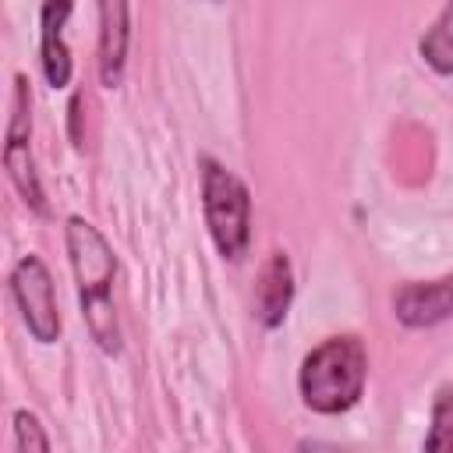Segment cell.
I'll return each mask as SVG.
<instances>
[{"label":"cell","instance_id":"obj_7","mask_svg":"<svg viewBox=\"0 0 453 453\" xmlns=\"http://www.w3.org/2000/svg\"><path fill=\"white\" fill-rule=\"evenodd\" d=\"M251 301H255V319L265 329H276L287 322L290 304H294V265L283 248H273L265 262L258 265Z\"/></svg>","mask_w":453,"mask_h":453},{"label":"cell","instance_id":"obj_12","mask_svg":"<svg viewBox=\"0 0 453 453\" xmlns=\"http://www.w3.org/2000/svg\"><path fill=\"white\" fill-rule=\"evenodd\" d=\"M11 425H14V446L21 449V453H50V435L42 432V425H39V418L28 411V407H18L14 414H11Z\"/></svg>","mask_w":453,"mask_h":453},{"label":"cell","instance_id":"obj_10","mask_svg":"<svg viewBox=\"0 0 453 453\" xmlns=\"http://www.w3.org/2000/svg\"><path fill=\"white\" fill-rule=\"evenodd\" d=\"M418 57L439 74V78H453V0L442 4L439 18L425 28V35L418 39Z\"/></svg>","mask_w":453,"mask_h":453},{"label":"cell","instance_id":"obj_9","mask_svg":"<svg viewBox=\"0 0 453 453\" xmlns=\"http://www.w3.org/2000/svg\"><path fill=\"white\" fill-rule=\"evenodd\" d=\"M127 42H131V4L99 0V81L103 88L124 85Z\"/></svg>","mask_w":453,"mask_h":453},{"label":"cell","instance_id":"obj_11","mask_svg":"<svg viewBox=\"0 0 453 453\" xmlns=\"http://www.w3.org/2000/svg\"><path fill=\"white\" fill-rule=\"evenodd\" d=\"M425 449H453V382L439 386L432 396Z\"/></svg>","mask_w":453,"mask_h":453},{"label":"cell","instance_id":"obj_4","mask_svg":"<svg viewBox=\"0 0 453 453\" xmlns=\"http://www.w3.org/2000/svg\"><path fill=\"white\" fill-rule=\"evenodd\" d=\"M4 170L14 184V191L21 195V202L35 212L46 216V191L42 180L35 173V159H32V92H28V78L14 74V99H11V120H7V142H4Z\"/></svg>","mask_w":453,"mask_h":453},{"label":"cell","instance_id":"obj_8","mask_svg":"<svg viewBox=\"0 0 453 453\" xmlns=\"http://www.w3.org/2000/svg\"><path fill=\"white\" fill-rule=\"evenodd\" d=\"M71 11H74V0H42L39 7V64H42V78L50 88H67L74 74L71 46L64 39Z\"/></svg>","mask_w":453,"mask_h":453},{"label":"cell","instance_id":"obj_6","mask_svg":"<svg viewBox=\"0 0 453 453\" xmlns=\"http://www.w3.org/2000/svg\"><path fill=\"white\" fill-rule=\"evenodd\" d=\"M393 315L407 329H432L453 315V273L435 280H407L393 290Z\"/></svg>","mask_w":453,"mask_h":453},{"label":"cell","instance_id":"obj_3","mask_svg":"<svg viewBox=\"0 0 453 453\" xmlns=\"http://www.w3.org/2000/svg\"><path fill=\"white\" fill-rule=\"evenodd\" d=\"M202 216L216 251L226 262H241L251 244V191L219 159L202 156Z\"/></svg>","mask_w":453,"mask_h":453},{"label":"cell","instance_id":"obj_2","mask_svg":"<svg viewBox=\"0 0 453 453\" xmlns=\"http://www.w3.org/2000/svg\"><path fill=\"white\" fill-rule=\"evenodd\" d=\"M368 379V350L357 333H336L315 343L297 368L301 403L315 414H347L357 407Z\"/></svg>","mask_w":453,"mask_h":453},{"label":"cell","instance_id":"obj_5","mask_svg":"<svg viewBox=\"0 0 453 453\" xmlns=\"http://www.w3.org/2000/svg\"><path fill=\"white\" fill-rule=\"evenodd\" d=\"M11 297L18 304V315L35 343H57L60 340V308H57V290L46 262L39 255H21L11 265L7 276Z\"/></svg>","mask_w":453,"mask_h":453},{"label":"cell","instance_id":"obj_1","mask_svg":"<svg viewBox=\"0 0 453 453\" xmlns=\"http://www.w3.org/2000/svg\"><path fill=\"white\" fill-rule=\"evenodd\" d=\"M64 248H67V262L78 283V301H81V319L88 326V336L96 340L103 354H120V322L113 308L117 255L110 241L85 216H67Z\"/></svg>","mask_w":453,"mask_h":453}]
</instances>
